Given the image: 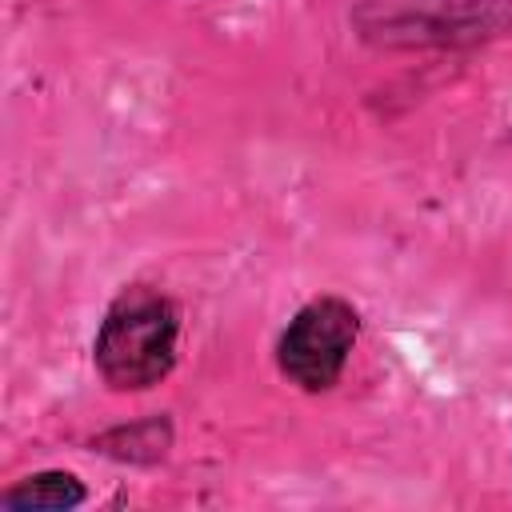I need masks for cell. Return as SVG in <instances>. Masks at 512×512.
<instances>
[{"instance_id": "6da1fadb", "label": "cell", "mask_w": 512, "mask_h": 512, "mask_svg": "<svg viewBox=\"0 0 512 512\" xmlns=\"http://www.w3.org/2000/svg\"><path fill=\"white\" fill-rule=\"evenodd\" d=\"M176 340L180 308L172 304V296L148 284H132L108 304L92 340V360L108 388L144 392L172 372Z\"/></svg>"}, {"instance_id": "7a4b0ae2", "label": "cell", "mask_w": 512, "mask_h": 512, "mask_svg": "<svg viewBox=\"0 0 512 512\" xmlns=\"http://www.w3.org/2000/svg\"><path fill=\"white\" fill-rule=\"evenodd\" d=\"M360 336V312L340 296L308 300L276 340L280 372L304 392H328Z\"/></svg>"}, {"instance_id": "3957f363", "label": "cell", "mask_w": 512, "mask_h": 512, "mask_svg": "<svg viewBox=\"0 0 512 512\" xmlns=\"http://www.w3.org/2000/svg\"><path fill=\"white\" fill-rule=\"evenodd\" d=\"M380 8L372 28L404 44H472L512 28V0H368Z\"/></svg>"}, {"instance_id": "277c9868", "label": "cell", "mask_w": 512, "mask_h": 512, "mask_svg": "<svg viewBox=\"0 0 512 512\" xmlns=\"http://www.w3.org/2000/svg\"><path fill=\"white\" fill-rule=\"evenodd\" d=\"M88 500V488L72 472H36L8 492H0V508L12 512H40V508H76Z\"/></svg>"}]
</instances>
